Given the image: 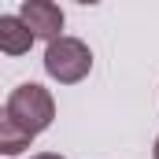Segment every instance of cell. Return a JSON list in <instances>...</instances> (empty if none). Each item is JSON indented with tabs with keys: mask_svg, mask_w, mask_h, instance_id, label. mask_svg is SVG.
<instances>
[{
	"mask_svg": "<svg viewBox=\"0 0 159 159\" xmlns=\"http://www.w3.org/2000/svg\"><path fill=\"white\" fill-rule=\"evenodd\" d=\"M4 115L15 122L19 129H26L30 137H37V133H44V129L52 126V119H56V100H52V93H48L44 85L22 81V85L11 89Z\"/></svg>",
	"mask_w": 159,
	"mask_h": 159,
	"instance_id": "cell-1",
	"label": "cell"
},
{
	"mask_svg": "<svg viewBox=\"0 0 159 159\" xmlns=\"http://www.w3.org/2000/svg\"><path fill=\"white\" fill-rule=\"evenodd\" d=\"M152 159H159V137H156V148H152Z\"/></svg>",
	"mask_w": 159,
	"mask_h": 159,
	"instance_id": "cell-7",
	"label": "cell"
},
{
	"mask_svg": "<svg viewBox=\"0 0 159 159\" xmlns=\"http://www.w3.org/2000/svg\"><path fill=\"white\" fill-rule=\"evenodd\" d=\"M30 159H63V156H56V152H41V156H30Z\"/></svg>",
	"mask_w": 159,
	"mask_h": 159,
	"instance_id": "cell-6",
	"label": "cell"
},
{
	"mask_svg": "<svg viewBox=\"0 0 159 159\" xmlns=\"http://www.w3.org/2000/svg\"><path fill=\"white\" fill-rule=\"evenodd\" d=\"M30 141H34V137H30L26 129H19L7 115L0 119V152H4V156H19V152H26Z\"/></svg>",
	"mask_w": 159,
	"mask_h": 159,
	"instance_id": "cell-5",
	"label": "cell"
},
{
	"mask_svg": "<svg viewBox=\"0 0 159 159\" xmlns=\"http://www.w3.org/2000/svg\"><path fill=\"white\" fill-rule=\"evenodd\" d=\"M0 119H4V111H0Z\"/></svg>",
	"mask_w": 159,
	"mask_h": 159,
	"instance_id": "cell-8",
	"label": "cell"
},
{
	"mask_svg": "<svg viewBox=\"0 0 159 159\" xmlns=\"http://www.w3.org/2000/svg\"><path fill=\"white\" fill-rule=\"evenodd\" d=\"M44 70L59 85H74V81H81L93 70V52L78 37H59V41H52L48 52H44Z\"/></svg>",
	"mask_w": 159,
	"mask_h": 159,
	"instance_id": "cell-2",
	"label": "cell"
},
{
	"mask_svg": "<svg viewBox=\"0 0 159 159\" xmlns=\"http://www.w3.org/2000/svg\"><path fill=\"white\" fill-rule=\"evenodd\" d=\"M34 48V34L19 15H0V52L4 56H26Z\"/></svg>",
	"mask_w": 159,
	"mask_h": 159,
	"instance_id": "cell-4",
	"label": "cell"
},
{
	"mask_svg": "<svg viewBox=\"0 0 159 159\" xmlns=\"http://www.w3.org/2000/svg\"><path fill=\"white\" fill-rule=\"evenodd\" d=\"M19 19L26 22V30L34 34V41L44 37L52 44V41L63 37V11H59V4H52V0H22Z\"/></svg>",
	"mask_w": 159,
	"mask_h": 159,
	"instance_id": "cell-3",
	"label": "cell"
}]
</instances>
